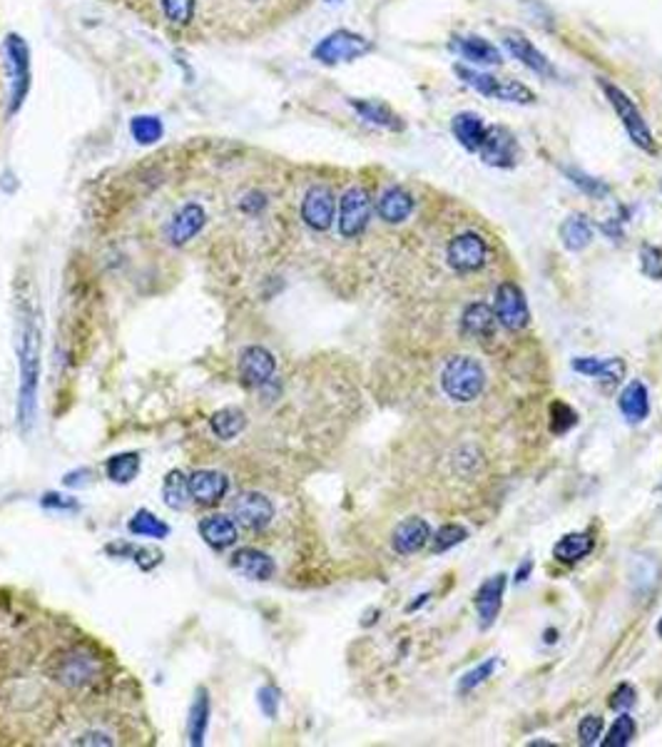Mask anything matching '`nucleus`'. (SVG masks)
Returning <instances> with one entry per match:
<instances>
[{
  "instance_id": "nucleus-46",
  "label": "nucleus",
  "mask_w": 662,
  "mask_h": 747,
  "mask_svg": "<svg viewBox=\"0 0 662 747\" xmlns=\"http://www.w3.org/2000/svg\"><path fill=\"white\" fill-rule=\"evenodd\" d=\"M635 698H638V693H635L633 685L623 683V685H618V688L613 690V695H610V708H613L615 713H628V710L635 705Z\"/></svg>"
},
{
  "instance_id": "nucleus-11",
  "label": "nucleus",
  "mask_w": 662,
  "mask_h": 747,
  "mask_svg": "<svg viewBox=\"0 0 662 747\" xmlns=\"http://www.w3.org/2000/svg\"><path fill=\"white\" fill-rule=\"evenodd\" d=\"M232 514L237 516V524L244 526L247 531H262L272 524L274 506L264 494L247 491V494L237 496V501L232 504Z\"/></svg>"
},
{
  "instance_id": "nucleus-37",
  "label": "nucleus",
  "mask_w": 662,
  "mask_h": 747,
  "mask_svg": "<svg viewBox=\"0 0 662 747\" xmlns=\"http://www.w3.org/2000/svg\"><path fill=\"white\" fill-rule=\"evenodd\" d=\"M466 538H468V531L463 528V526H458V524L441 526L439 531L431 536V551H433V554H446V551H451L453 546L463 544Z\"/></svg>"
},
{
  "instance_id": "nucleus-22",
  "label": "nucleus",
  "mask_w": 662,
  "mask_h": 747,
  "mask_svg": "<svg viewBox=\"0 0 662 747\" xmlns=\"http://www.w3.org/2000/svg\"><path fill=\"white\" fill-rule=\"evenodd\" d=\"M205 210L200 204H185L180 212L172 217L170 222V230H167V237L172 244H185L195 237L202 227H205Z\"/></svg>"
},
{
  "instance_id": "nucleus-15",
  "label": "nucleus",
  "mask_w": 662,
  "mask_h": 747,
  "mask_svg": "<svg viewBox=\"0 0 662 747\" xmlns=\"http://www.w3.org/2000/svg\"><path fill=\"white\" fill-rule=\"evenodd\" d=\"M95 673H98L95 658L80 651H73L68 653V655H63L58 665H55V680H60V683L68 685V688L88 685V683L95 680Z\"/></svg>"
},
{
  "instance_id": "nucleus-10",
  "label": "nucleus",
  "mask_w": 662,
  "mask_h": 747,
  "mask_svg": "<svg viewBox=\"0 0 662 747\" xmlns=\"http://www.w3.org/2000/svg\"><path fill=\"white\" fill-rule=\"evenodd\" d=\"M5 53H8V68L10 80H13V95H10V113H15L23 105V97L28 93L30 85V55L28 45L20 35H10L5 43Z\"/></svg>"
},
{
  "instance_id": "nucleus-2",
  "label": "nucleus",
  "mask_w": 662,
  "mask_h": 747,
  "mask_svg": "<svg viewBox=\"0 0 662 747\" xmlns=\"http://www.w3.org/2000/svg\"><path fill=\"white\" fill-rule=\"evenodd\" d=\"M294 0H207L212 20H219L229 28H254L259 23L282 15Z\"/></svg>"
},
{
  "instance_id": "nucleus-44",
  "label": "nucleus",
  "mask_w": 662,
  "mask_h": 747,
  "mask_svg": "<svg viewBox=\"0 0 662 747\" xmlns=\"http://www.w3.org/2000/svg\"><path fill=\"white\" fill-rule=\"evenodd\" d=\"M640 270L647 280L660 281L662 280V250L653 247V244H645L640 250Z\"/></svg>"
},
{
  "instance_id": "nucleus-41",
  "label": "nucleus",
  "mask_w": 662,
  "mask_h": 747,
  "mask_svg": "<svg viewBox=\"0 0 662 747\" xmlns=\"http://www.w3.org/2000/svg\"><path fill=\"white\" fill-rule=\"evenodd\" d=\"M197 0H162V10L165 15L177 25H187L190 20L195 18Z\"/></svg>"
},
{
  "instance_id": "nucleus-47",
  "label": "nucleus",
  "mask_w": 662,
  "mask_h": 747,
  "mask_svg": "<svg viewBox=\"0 0 662 747\" xmlns=\"http://www.w3.org/2000/svg\"><path fill=\"white\" fill-rule=\"evenodd\" d=\"M257 700H259V708L264 710L267 718H274V715H277V708H279V690L272 688V685H264V688L259 690Z\"/></svg>"
},
{
  "instance_id": "nucleus-3",
  "label": "nucleus",
  "mask_w": 662,
  "mask_h": 747,
  "mask_svg": "<svg viewBox=\"0 0 662 747\" xmlns=\"http://www.w3.org/2000/svg\"><path fill=\"white\" fill-rule=\"evenodd\" d=\"M441 388L451 401L471 404L486 388V371L473 357H451L441 369Z\"/></svg>"
},
{
  "instance_id": "nucleus-29",
  "label": "nucleus",
  "mask_w": 662,
  "mask_h": 747,
  "mask_svg": "<svg viewBox=\"0 0 662 747\" xmlns=\"http://www.w3.org/2000/svg\"><path fill=\"white\" fill-rule=\"evenodd\" d=\"M595 538L590 534H568L563 536L558 544L553 546V558L560 563H578L583 561L585 555L593 554Z\"/></svg>"
},
{
  "instance_id": "nucleus-48",
  "label": "nucleus",
  "mask_w": 662,
  "mask_h": 747,
  "mask_svg": "<svg viewBox=\"0 0 662 747\" xmlns=\"http://www.w3.org/2000/svg\"><path fill=\"white\" fill-rule=\"evenodd\" d=\"M531 571H533V561H526V563H523V565H521V568H518L516 581H518V583L528 581V575H531Z\"/></svg>"
},
{
  "instance_id": "nucleus-6",
  "label": "nucleus",
  "mask_w": 662,
  "mask_h": 747,
  "mask_svg": "<svg viewBox=\"0 0 662 747\" xmlns=\"http://www.w3.org/2000/svg\"><path fill=\"white\" fill-rule=\"evenodd\" d=\"M493 314H496L498 324L506 327L508 331L526 329L531 311H528L526 294L516 281H503L498 287L496 297H493Z\"/></svg>"
},
{
  "instance_id": "nucleus-8",
  "label": "nucleus",
  "mask_w": 662,
  "mask_h": 747,
  "mask_svg": "<svg viewBox=\"0 0 662 747\" xmlns=\"http://www.w3.org/2000/svg\"><path fill=\"white\" fill-rule=\"evenodd\" d=\"M488 247L476 232H463L453 237L446 247V262L456 272H476L486 264Z\"/></svg>"
},
{
  "instance_id": "nucleus-49",
  "label": "nucleus",
  "mask_w": 662,
  "mask_h": 747,
  "mask_svg": "<svg viewBox=\"0 0 662 747\" xmlns=\"http://www.w3.org/2000/svg\"><path fill=\"white\" fill-rule=\"evenodd\" d=\"M546 635H548V638H546V641H548V643H555V631H548V633H546Z\"/></svg>"
},
{
  "instance_id": "nucleus-20",
  "label": "nucleus",
  "mask_w": 662,
  "mask_h": 747,
  "mask_svg": "<svg viewBox=\"0 0 662 747\" xmlns=\"http://www.w3.org/2000/svg\"><path fill=\"white\" fill-rule=\"evenodd\" d=\"M618 408L628 424H643L650 417V394L643 381H630L618 398Z\"/></svg>"
},
{
  "instance_id": "nucleus-50",
  "label": "nucleus",
  "mask_w": 662,
  "mask_h": 747,
  "mask_svg": "<svg viewBox=\"0 0 662 747\" xmlns=\"http://www.w3.org/2000/svg\"><path fill=\"white\" fill-rule=\"evenodd\" d=\"M657 633H660V638H662V621L657 623Z\"/></svg>"
},
{
  "instance_id": "nucleus-42",
  "label": "nucleus",
  "mask_w": 662,
  "mask_h": 747,
  "mask_svg": "<svg viewBox=\"0 0 662 747\" xmlns=\"http://www.w3.org/2000/svg\"><path fill=\"white\" fill-rule=\"evenodd\" d=\"M575 424H578V414H575L573 408L568 407V404L555 401L553 407H550V431L560 437L565 431H570Z\"/></svg>"
},
{
  "instance_id": "nucleus-4",
  "label": "nucleus",
  "mask_w": 662,
  "mask_h": 747,
  "mask_svg": "<svg viewBox=\"0 0 662 747\" xmlns=\"http://www.w3.org/2000/svg\"><path fill=\"white\" fill-rule=\"evenodd\" d=\"M456 75L466 85H471L473 90H478L481 95L493 97V100H506V103H536V93L526 85H521L516 80H498L488 73H478V70L463 68V65H456Z\"/></svg>"
},
{
  "instance_id": "nucleus-1",
  "label": "nucleus",
  "mask_w": 662,
  "mask_h": 747,
  "mask_svg": "<svg viewBox=\"0 0 662 747\" xmlns=\"http://www.w3.org/2000/svg\"><path fill=\"white\" fill-rule=\"evenodd\" d=\"M20 357V401H18V417L23 428L30 427L33 411H35V391H38V374H40V331L33 324V319H25L23 331H20L18 344Z\"/></svg>"
},
{
  "instance_id": "nucleus-23",
  "label": "nucleus",
  "mask_w": 662,
  "mask_h": 747,
  "mask_svg": "<svg viewBox=\"0 0 662 747\" xmlns=\"http://www.w3.org/2000/svg\"><path fill=\"white\" fill-rule=\"evenodd\" d=\"M232 568L252 581H267L274 575V561L257 548H239L232 555Z\"/></svg>"
},
{
  "instance_id": "nucleus-38",
  "label": "nucleus",
  "mask_w": 662,
  "mask_h": 747,
  "mask_svg": "<svg viewBox=\"0 0 662 747\" xmlns=\"http://www.w3.org/2000/svg\"><path fill=\"white\" fill-rule=\"evenodd\" d=\"M638 732V725L635 720L628 715V713H620V718L615 720L613 728L608 730V738L603 740V747H625L630 745Z\"/></svg>"
},
{
  "instance_id": "nucleus-13",
  "label": "nucleus",
  "mask_w": 662,
  "mask_h": 747,
  "mask_svg": "<svg viewBox=\"0 0 662 747\" xmlns=\"http://www.w3.org/2000/svg\"><path fill=\"white\" fill-rule=\"evenodd\" d=\"M334 212H336V202H334V194L329 187L314 185L302 202V220L314 232H326L334 222Z\"/></svg>"
},
{
  "instance_id": "nucleus-26",
  "label": "nucleus",
  "mask_w": 662,
  "mask_h": 747,
  "mask_svg": "<svg viewBox=\"0 0 662 747\" xmlns=\"http://www.w3.org/2000/svg\"><path fill=\"white\" fill-rule=\"evenodd\" d=\"M488 127L483 125V120L476 115V113H458L451 123V133L456 137L461 145L471 150V152H478L481 145H483V137H486Z\"/></svg>"
},
{
  "instance_id": "nucleus-45",
  "label": "nucleus",
  "mask_w": 662,
  "mask_h": 747,
  "mask_svg": "<svg viewBox=\"0 0 662 747\" xmlns=\"http://www.w3.org/2000/svg\"><path fill=\"white\" fill-rule=\"evenodd\" d=\"M600 735H603V718L588 715V718L580 720V725H578V738H580L583 745H595V742L600 740Z\"/></svg>"
},
{
  "instance_id": "nucleus-12",
  "label": "nucleus",
  "mask_w": 662,
  "mask_h": 747,
  "mask_svg": "<svg viewBox=\"0 0 662 747\" xmlns=\"http://www.w3.org/2000/svg\"><path fill=\"white\" fill-rule=\"evenodd\" d=\"M478 155L491 167H513L518 160L516 137L511 135L506 127H488Z\"/></svg>"
},
{
  "instance_id": "nucleus-40",
  "label": "nucleus",
  "mask_w": 662,
  "mask_h": 747,
  "mask_svg": "<svg viewBox=\"0 0 662 747\" xmlns=\"http://www.w3.org/2000/svg\"><path fill=\"white\" fill-rule=\"evenodd\" d=\"M496 665H498V658H488L486 663H481V665H476L473 670H468L466 675L458 680V693H471L473 688H478L483 680H488L491 675H493Z\"/></svg>"
},
{
  "instance_id": "nucleus-33",
  "label": "nucleus",
  "mask_w": 662,
  "mask_h": 747,
  "mask_svg": "<svg viewBox=\"0 0 662 747\" xmlns=\"http://www.w3.org/2000/svg\"><path fill=\"white\" fill-rule=\"evenodd\" d=\"M207 722H209V698H207L205 690H200L190 713V742L192 745H202L207 732Z\"/></svg>"
},
{
  "instance_id": "nucleus-39",
  "label": "nucleus",
  "mask_w": 662,
  "mask_h": 747,
  "mask_svg": "<svg viewBox=\"0 0 662 747\" xmlns=\"http://www.w3.org/2000/svg\"><path fill=\"white\" fill-rule=\"evenodd\" d=\"M130 130H132V137H135L140 145H152V143H157L162 137V123L152 115L135 117Z\"/></svg>"
},
{
  "instance_id": "nucleus-34",
  "label": "nucleus",
  "mask_w": 662,
  "mask_h": 747,
  "mask_svg": "<svg viewBox=\"0 0 662 747\" xmlns=\"http://www.w3.org/2000/svg\"><path fill=\"white\" fill-rule=\"evenodd\" d=\"M162 498L170 508H185L190 498V484L180 471H170L162 484Z\"/></svg>"
},
{
  "instance_id": "nucleus-24",
  "label": "nucleus",
  "mask_w": 662,
  "mask_h": 747,
  "mask_svg": "<svg viewBox=\"0 0 662 747\" xmlns=\"http://www.w3.org/2000/svg\"><path fill=\"white\" fill-rule=\"evenodd\" d=\"M493 324H496V314H493V307H488L483 301H471L463 314H461V331L466 337H473V339H483L493 331Z\"/></svg>"
},
{
  "instance_id": "nucleus-19",
  "label": "nucleus",
  "mask_w": 662,
  "mask_h": 747,
  "mask_svg": "<svg viewBox=\"0 0 662 747\" xmlns=\"http://www.w3.org/2000/svg\"><path fill=\"white\" fill-rule=\"evenodd\" d=\"M187 484H190V496L205 506L222 501L227 496V488H229L227 476L219 474V471H195L187 478Z\"/></svg>"
},
{
  "instance_id": "nucleus-30",
  "label": "nucleus",
  "mask_w": 662,
  "mask_h": 747,
  "mask_svg": "<svg viewBox=\"0 0 662 747\" xmlns=\"http://www.w3.org/2000/svg\"><path fill=\"white\" fill-rule=\"evenodd\" d=\"M560 240L570 252H580L588 244L593 242V224L585 214H573L568 217L560 227Z\"/></svg>"
},
{
  "instance_id": "nucleus-36",
  "label": "nucleus",
  "mask_w": 662,
  "mask_h": 747,
  "mask_svg": "<svg viewBox=\"0 0 662 747\" xmlns=\"http://www.w3.org/2000/svg\"><path fill=\"white\" fill-rule=\"evenodd\" d=\"M130 534L132 536H147V538H165L170 534V526L162 524L157 516L150 511H137L130 521Z\"/></svg>"
},
{
  "instance_id": "nucleus-43",
  "label": "nucleus",
  "mask_w": 662,
  "mask_h": 747,
  "mask_svg": "<svg viewBox=\"0 0 662 747\" xmlns=\"http://www.w3.org/2000/svg\"><path fill=\"white\" fill-rule=\"evenodd\" d=\"M565 172H568V177H570V182H573L575 187H580L588 197L600 200V197H605V194L610 192V187L605 185L603 180H595V177L585 175V172H580V170H565Z\"/></svg>"
},
{
  "instance_id": "nucleus-28",
  "label": "nucleus",
  "mask_w": 662,
  "mask_h": 747,
  "mask_svg": "<svg viewBox=\"0 0 662 747\" xmlns=\"http://www.w3.org/2000/svg\"><path fill=\"white\" fill-rule=\"evenodd\" d=\"M573 371L583 374V377L600 378V381H620L625 374V361L623 359H595V357H578L573 359Z\"/></svg>"
},
{
  "instance_id": "nucleus-9",
  "label": "nucleus",
  "mask_w": 662,
  "mask_h": 747,
  "mask_svg": "<svg viewBox=\"0 0 662 747\" xmlns=\"http://www.w3.org/2000/svg\"><path fill=\"white\" fill-rule=\"evenodd\" d=\"M371 217V200L366 190L361 187H351L344 192L339 204V232L351 240V237H359Z\"/></svg>"
},
{
  "instance_id": "nucleus-32",
  "label": "nucleus",
  "mask_w": 662,
  "mask_h": 747,
  "mask_svg": "<svg viewBox=\"0 0 662 747\" xmlns=\"http://www.w3.org/2000/svg\"><path fill=\"white\" fill-rule=\"evenodd\" d=\"M209 424H212V431L217 434V438L232 441V438L237 437V434H242L244 427H247V417H244L242 408L224 407L217 411Z\"/></svg>"
},
{
  "instance_id": "nucleus-31",
  "label": "nucleus",
  "mask_w": 662,
  "mask_h": 747,
  "mask_svg": "<svg viewBox=\"0 0 662 747\" xmlns=\"http://www.w3.org/2000/svg\"><path fill=\"white\" fill-rule=\"evenodd\" d=\"M351 105H354V110H356L364 120H369L374 125L386 127V130H401V127H404L401 117L396 115L391 107L384 105V103H374V100H351Z\"/></svg>"
},
{
  "instance_id": "nucleus-25",
  "label": "nucleus",
  "mask_w": 662,
  "mask_h": 747,
  "mask_svg": "<svg viewBox=\"0 0 662 747\" xmlns=\"http://www.w3.org/2000/svg\"><path fill=\"white\" fill-rule=\"evenodd\" d=\"M200 534L205 538L207 544L222 551V548H229L232 544H237V526L229 516L224 514H212L202 518L200 524Z\"/></svg>"
},
{
  "instance_id": "nucleus-18",
  "label": "nucleus",
  "mask_w": 662,
  "mask_h": 747,
  "mask_svg": "<svg viewBox=\"0 0 662 747\" xmlns=\"http://www.w3.org/2000/svg\"><path fill=\"white\" fill-rule=\"evenodd\" d=\"M503 45L508 48V53L513 55L516 60H521L526 68H531L538 75H546V78H555V70L550 65V60L540 53V50L526 38V35H518V33H508L503 38Z\"/></svg>"
},
{
  "instance_id": "nucleus-5",
  "label": "nucleus",
  "mask_w": 662,
  "mask_h": 747,
  "mask_svg": "<svg viewBox=\"0 0 662 747\" xmlns=\"http://www.w3.org/2000/svg\"><path fill=\"white\" fill-rule=\"evenodd\" d=\"M600 88L605 90V95L610 100V105L615 107L618 117L623 120L625 130H628V135H630V140H633L635 145L643 147L645 152H655L653 133H650V127H647V123H645L643 115H640V110L635 107L633 100L625 95L623 90L615 88L610 83H605V80H600Z\"/></svg>"
},
{
  "instance_id": "nucleus-27",
  "label": "nucleus",
  "mask_w": 662,
  "mask_h": 747,
  "mask_svg": "<svg viewBox=\"0 0 662 747\" xmlns=\"http://www.w3.org/2000/svg\"><path fill=\"white\" fill-rule=\"evenodd\" d=\"M453 50H456L461 58L478 63V65H501V50L496 45H491L488 40L476 38V35H466V38L453 40Z\"/></svg>"
},
{
  "instance_id": "nucleus-7",
  "label": "nucleus",
  "mask_w": 662,
  "mask_h": 747,
  "mask_svg": "<svg viewBox=\"0 0 662 747\" xmlns=\"http://www.w3.org/2000/svg\"><path fill=\"white\" fill-rule=\"evenodd\" d=\"M371 43L361 38L351 30H336L314 48V58L324 65H336V63H349V60L361 58L364 53H369Z\"/></svg>"
},
{
  "instance_id": "nucleus-14",
  "label": "nucleus",
  "mask_w": 662,
  "mask_h": 747,
  "mask_svg": "<svg viewBox=\"0 0 662 747\" xmlns=\"http://www.w3.org/2000/svg\"><path fill=\"white\" fill-rule=\"evenodd\" d=\"M277 369V361H274L272 351L264 349V347H247L242 351V359H239V374L247 387L259 388L264 384H269Z\"/></svg>"
},
{
  "instance_id": "nucleus-21",
  "label": "nucleus",
  "mask_w": 662,
  "mask_h": 747,
  "mask_svg": "<svg viewBox=\"0 0 662 747\" xmlns=\"http://www.w3.org/2000/svg\"><path fill=\"white\" fill-rule=\"evenodd\" d=\"M376 210H379V217L384 220V222H389V224L406 222V220L411 217V212H414V197H411L409 190L394 185V187H389L386 192L381 194Z\"/></svg>"
},
{
  "instance_id": "nucleus-35",
  "label": "nucleus",
  "mask_w": 662,
  "mask_h": 747,
  "mask_svg": "<svg viewBox=\"0 0 662 747\" xmlns=\"http://www.w3.org/2000/svg\"><path fill=\"white\" fill-rule=\"evenodd\" d=\"M105 471H108L110 481H115V484H130L137 476V471H140V457H137V454H120V457H112L108 461Z\"/></svg>"
},
{
  "instance_id": "nucleus-16",
  "label": "nucleus",
  "mask_w": 662,
  "mask_h": 747,
  "mask_svg": "<svg viewBox=\"0 0 662 747\" xmlns=\"http://www.w3.org/2000/svg\"><path fill=\"white\" fill-rule=\"evenodd\" d=\"M508 575L498 573L493 578H488L481 588L476 591V611L478 618H481V628H491L496 623L498 613H501V605H503V593H506V581Z\"/></svg>"
},
{
  "instance_id": "nucleus-17",
  "label": "nucleus",
  "mask_w": 662,
  "mask_h": 747,
  "mask_svg": "<svg viewBox=\"0 0 662 747\" xmlns=\"http://www.w3.org/2000/svg\"><path fill=\"white\" fill-rule=\"evenodd\" d=\"M431 541V526L419 518V516H411L406 521H401L396 528H394V536H391V546L394 551L401 555H411L421 551L423 546Z\"/></svg>"
}]
</instances>
